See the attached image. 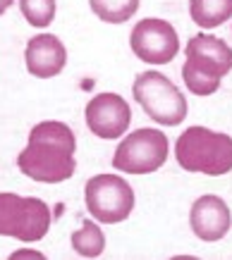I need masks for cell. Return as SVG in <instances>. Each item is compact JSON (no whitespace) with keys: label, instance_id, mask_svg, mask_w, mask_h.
I'll return each instance as SVG.
<instances>
[{"label":"cell","instance_id":"9c48e42d","mask_svg":"<svg viewBox=\"0 0 232 260\" xmlns=\"http://www.w3.org/2000/svg\"><path fill=\"white\" fill-rule=\"evenodd\" d=\"M132 110L118 93H98L86 105V124L101 139H118L129 129Z\"/></svg>","mask_w":232,"mask_h":260},{"label":"cell","instance_id":"30bf717a","mask_svg":"<svg viewBox=\"0 0 232 260\" xmlns=\"http://www.w3.org/2000/svg\"><path fill=\"white\" fill-rule=\"evenodd\" d=\"M189 224L204 241H220L232 227V213L218 196H201L189 210Z\"/></svg>","mask_w":232,"mask_h":260},{"label":"cell","instance_id":"7c38bea8","mask_svg":"<svg viewBox=\"0 0 232 260\" xmlns=\"http://www.w3.org/2000/svg\"><path fill=\"white\" fill-rule=\"evenodd\" d=\"M189 15L201 29H216L232 17V0H189Z\"/></svg>","mask_w":232,"mask_h":260},{"label":"cell","instance_id":"52a82bcc","mask_svg":"<svg viewBox=\"0 0 232 260\" xmlns=\"http://www.w3.org/2000/svg\"><path fill=\"white\" fill-rule=\"evenodd\" d=\"M86 210L103 224H118L134 210V191L118 174H98L86 181Z\"/></svg>","mask_w":232,"mask_h":260},{"label":"cell","instance_id":"277c9868","mask_svg":"<svg viewBox=\"0 0 232 260\" xmlns=\"http://www.w3.org/2000/svg\"><path fill=\"white\" fill-rule=\"evenodd\" d=\"M132 95L146 115L163 126H175L187 117L184 95L160 72H141L132 84Z\"/></svg>","mask_w":232,"mask_h":260},{"label":"cell","instance_id":"8fae6325","mask_svg":"<svg viewBox=\"0 0 232 260\" xmlns=\"http://www.w3.org/2000/svg\"><path fill=\"white\" fill-rule=\"evenodd\" d=\"M24 57L29 74L39 77V79H50V77H57L65 70L67 50L60 43V39H55L53 34H41V36H34L26 43Z\"/></svg>","mask_w":232,"mask_h":260},{"label":"cell","instance_id":"2e32d148","mask_svg":"<svg viewBox=\"0 0 232 260\" xmlns=\"http://www.w3.org/2000/svg\"><path fill=\"white\" fill-rule=\"evenodd\" d=\"M29 255H32V258H43L41 253H34V251H17V253H12V258H29Z\"/></svg>","mask_w":232,"mask_h":260},{"label":"cell","instance_id":"5b68a950","mask_svg":"<svg viewBox=\"0 0 232 260\" xmlns=\"http://www.w3.org/2000/svg\"><path fill=\"white\" fill-rule=\"evenodd\" d=\"M50 229V210L41 198L0 193V237L39 241Z\"/></svg>","mask_w":232,"mask_h":260},{"label":"cell","instance_id":"3957f363","mask_svg":"<svg viewBox=\"0 0 232 260\" xmlns=\"http://www.w3.org/2000/svg\"><path fill=\"white\" fill-rule=\"evenodd\" d=\"M175 158L187 172L220 177L232 170V136L211 132L206 126H189L175 143Z\"/></svg>","mask_w":232,"mask_h":260},{"label":"cell","instance_id":"9a60e30c","mask_svg":"<svg viewBox=\"0 0 232 260\" xmlns=\"http://www.w3.org/2000/svg\"><path fill=\"white\" fill-rule=\"evenodd\" d=\"M19 10L36 29H46L55 19V0H19Z\"/></svg>","mask_w":232,"mask_h":260},{"label":"cell","instance_id":"8992f818","mask_svg":"<svg viewBox=\"0 0 232 260\" xmlns=\"http://www.w3.org/2000/svg\"><path fill=\"white\" fill-rule=\"evenodd\" d=\"M168 136L158 129H136L118 146L112 155V167L118 172L151 174L168 160Z\"/></svg>","mask_w":232,"mask_h":260},{"label":"cell","instance_id":"7a4b0ae2","mask_svg":"<svg viewBox=\"0 0 232 260\" xmlns=\"http://www.w3.org/2000/svg\"><path fill=\"white\" fill-rule=\"evenodd\" d=\"M187 62L182 67V77L187 88L194 95H211L220 88V79L232 70V48L220 39L208 34H196L189 39Z\"/></svg>","mask_w":232,"mask_h":260},{"label":"cell","instance_id":"5bb4252c","mask_svg":"<svg viewBox=\"0 0 232 260\" xmlns=\"http://www.w3.org/2000/svg\"><path fill=\"white\" fill-rule=\"evenodd\" d=\"M72 248L84 258H96L101 255L105 248V237L103 232L98 229L96 222L86 220L81 224V229H77L72 234Z\"/></svg>","mask_w":232,"mask_h":260},{"label":"cell","instance_id":"e0dca14e","mask_svg":"<svg viewBox=\"0 0 232 260\" xmlns=\"http://www.w3.org/2000/svg\"><path fill=\"white\" fill-rule=\"evenodd\" d=\"M10 5H12V0H0V15H3V12H5Z\"/></svg>","mask_w":232,"mask_h":260},{"label":"cell","instance_id":"4fadbf2b","mask_svg":"<svg viewBox=\"0 0 232 260\" xmlns=\"http://www.w3.org/2000/svg\"><path fill=\"white\" fill-rule=\"evenodd\" d=\"M89 5L98 19L108 24H122L134 17L139 10V0H89Z\"/></svg>","mask_w":232,"mask_h":260},{"label":"cell","instance_id":"6da1fadb","mask_svg":"<svg viewBox=\"0 0 232 260\" xmlns=\"http://www.w3.org/2000/svg\"><path fill=\"white\" fill-rule=\"evenodd\" d=\"M77 139L72 129L63 122H41L32 129L26 148L19 153L17 165L34 181L60 184L67 181L77 170L74 162Z\"/></svg>","mask_w":232,"mask_h":260},{"label":"cell","instance_id":"ba28073f","mask_svg":"<svg viewBox=\"0 0 232 260\" xmlns=\"http://www.w3.org/2000/svg\"><path fill=\"white\" fill-rule=\"evenodd\" d=\"M129 46L139 60L149 64H168L180 50V39H177L175 26L165 19H141L132 29Z\"/></svg>","mask_w":232,"mask_h":260}]
</instances>
